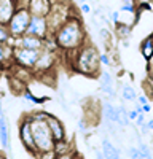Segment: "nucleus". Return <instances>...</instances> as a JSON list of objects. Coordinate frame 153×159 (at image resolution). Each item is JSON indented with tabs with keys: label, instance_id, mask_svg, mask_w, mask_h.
I'll list each match as a JSON object with an SVG mask.
<instances>
[{
	"label": "nucleus",
	"instance_id": "1",
	"mask_svg": "<svg viewBox=\"0 0 153 159\" xmlns=\"http://www.w3.org/2000/svg\"><path fill=\"white\" fill-rule=\"evenodd\" d=\"M53 35L58 48L64 51H76L86 42L85 27L80 18H69L62 25H59Z\"/></svg>",
	"mask_w": 153,
	"mask_h": 159
},
{
	"label": "nucleus",
	"instance_id": "2",
	"mask_svg": "<svg viewBox=\"0 0 153 159\" xmlns=\"http://www.w3.org/2000/svg\"><path fill=\"white\" fill-rule=\"evenodd\" d=\"M99 52L94 46H86L85 43L76 49V64L75 69L78 70V73H83L86 76L96 78L99 76L100 70H99Z\"/></svg>",
	"mask_w": 153,
	"mask_h": 159
},
{
	"label": "nucleus",
	"instance_id": "3",
	"mask_svg": "<svg viewBox=\"0 0 153 159\" xmlns=\"http://www.w3.org/2000/svg\"><path fill=\"white\" fill-rule=\"evenodd\" d=\"M29 121H30L32 137H34V143L38 151V156H40V153L54 150V139L51 135L46 119H29Z\"/></svg>",
	"mask_w": 153,
	"mask_h": 159
},
{
	"label": "nucleus",
	"instance_id": "4",
	"mask_svg": "<svg viewBox=\"0 0 153 159\" xmlns=\"http://www.w3.org/2000/svg\"><path fill=\"white\" fill-rule=\"evenodd\" d=\"M30 11L27 10V7H18L13 13V16L10 18L8 21V30L11 34V37H21L26 34L27 30V25H29V21H30Z\"/></svg>",
	"mask_w": 153,
	"mask_h": 159
},
{
	"label": "nucleus",
	"instance_id": "5",
	"mask_svg": "<svg viewBox=\"0 0 153 159\" xmlns=\"http://www.w3.org/2000/svg\"><path fill=\"white\" fill-rule=\"evenodd\" d=\"M38 54H40V51H37V49H27V48L15 46L13 48V62L16 65H19L21 69L32 70L37 59H38Z\"/></svg>",
	"mask_w": 153,
	"mask_h": 159
},
{
	"label": "nucleus",
	"instance_id": "6",
	"mask_svg": "<svg viewBox=\"0 0 153 159\" xmlns=\"http://www.w3.org/2000/svg\"><path fill=\"white\" fill-rule=\"evenodd\" d=\"M26 34H30V35L40 37V38L48 37V35H49V25H48L46 16H37V15H32V16H30V21H29V25H27V30H26Z\"/></svg>",
	"mask_w": 153,
	"mask_h": 159
},
{
	"label": "nucleus",
	"instance_id": "7",
	"mask_svg": "<svg viewBox=\"0 0 153 159\" xmlns=\"http://www.w3.org/2000/svg\"><path fill=\"white\" fill-rule=\"evenodd\" d=\"M19 139L24 145V148L27 150L30 154L38 156V151L35 148V143H34V137H32V129H30V121L24 116V119L19 124Z\"/></svg>",
	"mask_w": 153,
	"mask_h": 159
},
{
	"label": "nucleus",
	"instance_id": "8",
	"mask_svg": "<svg viewBox=\"0 0 153 159\" xmlns=\"http://www.w3.org/2000/svg\"><path fill=\"white\" fill-rule=\"evenodd\" d=\"M54 57H56V51L42 49V51H40V54H38V59H37V62H35V65H34V69H32V70H35V72H42V73L49 72L51 67H53L54 62H56Z\"/></svg>",
	"mask_w": 153,
	"mask_h": 159
},
{
	"label": "nucleus",
	"instance_id": "9",
	"mask_svg": "<svg viewBox=\"0 0 153 159\" xmlns=\"http://www.w3.org/2000/svg\"><path fill=\"white\" fill-rule=\"evenodd\" d=\"M46 124L51 130V135H53L54 142H61V140H66V127L61 123V119L56 118L54 115H48L46 118Z\"/></svg>",
	"mask_w": 153,
	"mask_h": 159
},
{
	"label": "nucleus",
	"instance_id": "10",
	"mask_svg": "<svg viewBox=\"0 0 153 159\" xmlns=\"http://www.w3.org/2000/svg\"><path fill=\"white\" fill-rule=\"evenodd\" d=\"M99 78H100V84H99V89L104 92V94L113 97L117 96V89H115V80H113V75L109 72V70H102L99 73Z\"/></svg>",
	"mask_w": 153,
	"mask_h": 159
},
{
	"label": "nucleus",
	"instance_id": "11",
	"mask_svg": "<svg viewBox=\"0 0 153 159\" xmlns=\"http://www.w3.org/2000/svg\"><path fill=\"white\" fill-rule=\"evenodd\" d=\"M53 2L51 0H27V10L30 11V15L37 16H46Z\"/></svg>",
	"mask_w": 153,
	"mask_h": 159
},
{
	"label": "nucleus",
	"instance_id": "12",
	"mask_svg": "<svg viewBox=\"0 0 153 159\" xmlns=\"http://www.w3.org/2000/svg\"><path fill=\"white\" fill-rule=\"evenodd\" d=\"M15 10H16L15 0H0V24H8Z\"/></svg>",
	"mask_w": 153,
	"mask_h": 159
},
{
	"label": "nucleus",
	"instance_id": "13",
	"mask_svg": "<svg viewBox=\"0 0 153 159\" xmlns=\"http://www.w3.org/2000/svg\"><path fill=\"white\" fill-rule=\"evenodd\" d=\"M0 145L3 150H10V124L3 115H0Z\"/></svg>",
	"mask_w": 153,
	"mask_h": 159
},
{
	"label": "nucleus",
	"instance_id": "14",
	"mask_svg": "<svg viewBox=\"0 0 153 159\" xmlns=\"http://www.w3.org/2000/svg\"><path fill=\"white\" fill-rule=\"evenodd\" d=\"M102 153H104V157H109V159L121 157L120 148H118L117 145H115L109 137H104V139H102Z\"/></svg>",
	"mask_w": 153,
	"mask_h": 159
},
{
	"label": "nucleus",
	"instance_id": "15",
	"mask_svg": "<svg viewBox=\"0 0 153 159\" xmlns=\"http://www.w3.org/2000/svg\"><path fill=\"white\" fill-rule=\"evenodd\" d=\"M100 111H102V119H107V121L117 123L118 121V111H117V105H113L109 100H104L100 105Z\"/></svg>",
	"mask_w": 153,
	"mask_h": 159
},
{
	"label": "nucleus",
	"instance_id": "16",
	"mask_svg": "<svg viewBox=\"0 0 153 159\" xmlns=\"http://www.w3.org/2000/svg\"><path fill=\"white\" fill-rule=\"evenodd\" d=\"M117 111H118V127H129L131 121H129V116H128V108L124 107V102L121 100L120 105H117Z\"/></svg>",
	"mask_w": 153,
	"mask_h": 159
},
{
	"label": "nucleus",
	"instance_id": "17",
	"mask_svg": "<svg viewBox=\"0 0 153 159\" xmlns=\"http://www.w3.org/2000/svg\"><path fill=\"white\" fill-rule=\"evenodd\" d=\"M136 97H137L136 89H134L131 84L124 83V84L121 86V100H123L124 103H126V102L132 103V102H136Z\"/></svg>",
	"mask_w": 153,
	"mask_h": 159
},
{
	"label": "nucleus",
	"instance_id": "18",
	"mask_svg": "<svg viewBox=\"0 0 153 159\" xmlns=\"http://www.w3.org/2000/svg\"><path fill=\"white\" fill-rule=\"evenodd\" d=\"M140 52H142L145 61H150L153 57V38H151V35L147 37L144 42L140 43Z\"/></svg>",
	"mask_w": 153,
	"mask_h": 159
},
{
	"label": "nucleus",
	"instance_id": "19",
	"mask_svg": "<svg viewBox=\"0 0 153 159\" xmlns=\"http://www.w3.org/2000/svg\"><path fill=\"white\" fill-rule=\"evenodd\" d=\"M7 61H13V46L10 43H0V65Z\"/></svg>",
	"mask_w": 153,
	"mask_h": 159
},
{
	"label": "nucleus",
	"instance_id": "20",
	"mask_svg": "<svg viewBox=\"0 0 153 159\" xmlns=\"http://www.w3.org/2000/svg\"><path fill=\"white\" fill-rule=\"evenodd\" d=\"M136 140H137V148H139V151L142 153V157H144V159L153 157V153H151V150H150V145L145 143L142 139H140V134H136Z\"/></svg>",
	"mask_w": 153,
	"mask_h": 159
},
{
	"label": "nucleus",
	"instance_id": "21",
	"mask_svg": "<svg viewBox=\"0 0 153 159\" xmlns=\"http://www.w3.org/2000/svg\"><path fill=\"white\" fill-rule=\"evenodd\" d=\"M115 32L118 34L120 38H129L131 37V32H132V27L128 24H117L115 25Z\"/></svg>",
	"mask_w": 153,
	"mask_h": 159
},
{
	"label": "nucleus",
	"instance_id": "22",
	"mask_svg": "<svg viewBox=\"0 0 153 159\" xmlns=\"http://www.w3.org/2000/svg\"><path fill=\"white\" fill-rule=\"evenodd\" d=\"M22 97L27 100V102H30L32 105H42L46 99H40V97H35L32 92L29 91V89H24V92H22Z\"/></svg>",
	"mask_w": 153,
	"mask_h": 159
},
{
	"label": "nucleus",
	"instance_id": "23",
	"mask_svg": "<svg viewBox=\"0 0 153 159\" xmlns=\"http://www.w3.org/2000/svg\"><path fill=\"white\" fill-rule=\"evenodd\" d=\"M11 38V34L8 30L7 24H0V43H8Z\"/></svg>",
	"mask_w": 153,
	"mask_h": 159
},
{
	"label": "nucleus",
	"instance_id": "24",
	"mask_svg": "<svg viewBox=\"0 0 153 159\" xmlns=\"http://www.w3.org/2000/svg\"><path fill=\"white\" fill-rule=\"evenodd\" d=\"M118 10H120L121 13H136L137 5H136V2H123Z\"/></svg>",
	"mask_w": 153,
	"mask_h": 159
},
{
	"label": "nucleus",
	"instance_id": "25",
	"mask_svg": "<svg viewBox=\"0 0 153 159\" xmlns=\"http://www.w3.org/2000/svg\"><path fill=\"white\" fill-rule=\"evenodd\" d=\"M110 59H112V57L107 54V52H99V62L104 64L105 67H112V65H113V62H112Z\"/></svg>",
	"mask_w": 153,
	"mask_h": 159
},
{
	"label": "nucleus",
	"instance_id": "26",
	"mask_svg": "<svg viewBox=\"0 0 153 159\" xmlns=\"http://www.w3.org/2000/svg\"><path fill=\"white\" fill-rule=\"evenodd\" d=\"M99 35H100V38H102V42H109V40L112 38V34H110V30L107 29V27H102V25H100V27H99Z\"/></svg>",
	"mask_w": 153,
	"mask_h": 159
},
{
	"label": "nucleus",
	"instance_id": "27",
	"mask_svg": "<svg viewBox=\"0 0 153 159\" xmlns=\"http://www.w3.org/2000/svg\"><path fill=\"white\" fill-rule=\"evenodd\" d=\"M129 157H132V159H144L142 153L139 151L137 147H129Z\"/></svg>",
	"mask_w": 153,
	"mask_h": 159
},
{
	"label": "nucleus",
	"instance_id": "28",
	"mask_svg": "<svg viewBox=\"0 0 153 159\" xmlns=\"http://www.w3.org/2000/svg\"><path fill=\"white\" fill-rule=\"evenodd\" d=\"M78 130L83 132V134H86L89 130V123H86V119H78Z\"/></svg>",
	"mask_w": 153,
	"mask_h": 159
},
{
	"label": "nucleus",
	"instance_id": "29",
	"mask_svg": "<svg viewBox=\"0 0 153 159\" xmlns=\"http://www.w3.org/2000/svg\"><path fill=\"white\" fill-rule=\"evenodd\" d=\"M145 121H147V118H145V113H139V115H137V118L134 119V126H136V127H139V126L145 124Z\"/></svg>",
	"mask_w": 153,
	"mask_h": 159
},
{
	"label": "nucleus",
	"instance_id": "30",
	"mask_svg": "<svg viewBox=\"0 0 153 159\" xmlns=\"http://www.w3.org/2000/svg\"><path fill=\"white\" fill-rule=\"evenodd\" d=\"M80 11L83 13V15H91L93 13V7H91V3H81L80 5Z\"/></svg>",
	"mask_w": 153,
	"mask_h": 159
},
{
	"label": "nucleus",
	"instance_id": "31",
	"mask_svg": "<svg viewBox=\"0 0 153 159\" xmlns=\"http://www.w3.org/2000/svg\"><path fill=\"white\" fill-rule=\"evenodd\" d=\"M136 100H137L140 105H144V103H148V102H150V99H148V96H147V94H137Z\"/></svg>",
	"mask_w": 153,
	"mask_h": 159
},
{
	"label": "nucleus",
	"instance_id": "32",
	"mask_svg": "<svg viewBox=\"0 0 153 159\" xmlns=\"http://www.w3.org/2000/svg\"><path fill=\"white\" fill-rule=\"evenodd\" d=\"M137 115H139V113H137L134 108H132V110H128V116H129V121H131V123H134V119L137 118Z\"/></svg>",
	"mask_w": 153,
	"mask_h": 159
},
{
	"label": "nucleus",
	"instance_id": "33",
	"mask_svg": "<svg viewBox=\"0 0 153 159\" xmlns=\"http://www.w3.org/2000/svg\"><path fill=\"white\" fill-rule=\"evenodd\" d=\"M148 84H150V92H148V99L153 100V78H148Z\"/></svg>",
	"mask_w": 153,
	"mask_h": 159
},
{
	"label": "nucleus",
	"instance_id": "34",
	"mask_svg": "<svg viewBox=\"0 0 153 159\" xmlns=\"http://www.w3.org/2000/svg\"><path fill=\"white\" fill-rule=\"evenodd\" d=\"M142 111H144L145 115L151 111V103H150V102H148V103H144V105H142Z\"/></svg>",
	"mask_w": 153,
	"mask_h": 159
},
{
	"label": "nucleus",
	"instance_id": "35",
	"mask_svg": "<svg viewBox=\"0 0 153 159\" xmlns=\"http://www.w3.org/2000/svg\"><path fill=\"white\" fill-rule=\"evenodd\" d=\"M148 73H150V78H153V57L148 61Z\"/></svg>",
	"mask_w": 153,
	"mask_h": 159
},
{
	"label": "nucleus",
	"instance_id": "36",
	"mask_svg": "<svg viewBox=\"0 0 153 159\" xmlns=\"http://www.w3.org/2000/svg\"><path fill=\"white\" fill-rule=\"evenodd\" d=\"M145 126L148 127L150 132H153V119H147V121H145Z\"/></svg>",
	"mask_w": 153,
	"mask_h": 159
},
{
	"label": "nucleus",
	"instance_id": "37",
	"mask_svg": "<svg viewBox=\"0 0 153 159\" xmlns=\"http://www.w3.org/2000/svg\"><path fill=\"white\" fill-rule=\"evenodd\" d=\"M120 40H121L123 48H129V38H120Z\"/></svg>",
	"mask_w": 153,
	"mask_h": 159
},
{
	"label": "nucleus",
	"instance_id": "38",
	"mask_svg": "<svg viewBox=\"0 0 153 159\" xmlns=\"http://www.w3.org/2000/svg\"><path fill=\"white\" fill-rule=\"evenodd\" d=\"M93 150H94V153H96V157H99V159L104 157V153H102V151H99L97 148H93Z\"/></svg>",
	"mask_w": 153,
	"mask_h": 159
},
{
	"label": "nucleus",
	"instance_id": "39",
	"mask_svg": "<svg viewBox=\"0 0 153 159\" xmlns=\"http://www.w3.org/2000/svg\"><path fill=\"white\" fill-rule=\"evenodd\" d=\"M150 0H139V3H148Z\"/></svg>",
	"mask_w": 153,
	"mask_h": 159
},
{
	"label": "nucleus",
	"instance_id": "40",
	"mask_svg": "<svg viewBox=\"0 0 153 159\" xmlns=\"http://www.w3.org/2000/svg\"><path fill=\"white\" fill-rule=\"evenodd\" d=\"M86 2H88V0H78V3H80V5H81V3H86Z\"/></svg>",
	"mask_w": 153,
	"mask_h": 159
},
{
	"label": "nucleus",
	"instance_id": "41",
	"mask_svg": "<svg viewBox=\"0 0 153 159\" xmlns=\"http://www.w3.org/2000/svg\"><path fill=\"white\" fill-rule=\"evenodd\" d=\"M0 157H3V153H0Z\"/></svg>",
	"mask_w": 153,
	"mask_h": 159
},
{
	"label": "nucleus",
	"instance_id": "42",
	"mask_svg": "<svg viewBox=\"0 0 153 159\" xmlns=\"http://www.w3.org/2000/svg\"><path fill=\"white\" fill-rule=\"evenodd\" d=\"M100 2H107V0H100Z\"/></svg>",
	"mask_w": 153,
	"mask_h": 159
},
{
	"label": "nucleus",
	"instance_id": "43",
	"mask_svg": "<svg viewBox=\"0 0 153 159\" xmlns=\"http://www.w3.org/2000/svg\"><path fill=\"white\" fill-rule=\"evenodd\" d=\"M151 38H153V34H151Z\"/></svg>",
	"mask_w": 153,
	"mask_h": 159
}]
</instances>
